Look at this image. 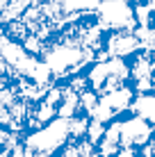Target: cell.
<instances>
[{
    "label": "cell",
    "instance_id": "cell-2",
    "mask_svg": "<svg viewBox=\"0 0 155 157\" xmlns=\"http://www.w3.org/2000/svg\"><path fill=\"white\" fill-rule=\"evenodd\" d=\"M139 50H144V46H141L139 36L135 34V30H114V32H107L103 52L98 55V59H107V57H128L130 59Z\"/></svg>",
    "mask_w": 155,
    "mask_h": 157
},
{
    "label": "cell",
    "instance_id": "cell-10",
    "mask_svg": "<svg viewBox=\"0 0 155 157\" xmlns=\"http://www.w3.org/2000/svg\"><path fill=\"white\" fill-rule=\"evenodd\" d=\"M151 146H153V157H155V144H151Z\"/></svg>",
    "mask_w": 155,
    "mask_h": 157
},
{
    "label": "cell",
    "instance_id": "cell-4",
    "mask_svg": "<svg viewBox=\"0 0 155 157\" xmlns=\"http://www.w3.org/2000/svg\"><path fill=\"white\" fill-rule=\"evenodd\" d=\"M130 112L141 118H146L148 123L155 128V91H148V94H137L135 100L130 105Z\"/></svg>",
    "mask_w": 155,
    "mask_h": 157
},
{
    "label": "cell",
    "instance_id": "cell-8",
    "mask_svg": "<svg viewBox=\"0 0 155 157\" xmlns=\"http://www.w3.org/2000/svg\"><path fill=\"white\" fill-rule=\"evenodd\" d=\"M148 5H151V9H153V14H155V0H151Z\"/></svg>",
    "mask_w": 155,
    "mask_h": 157
},
{
    "label": "cell",
    "instance_id": "cell-6",
    "mask_svg": "<svg viewBox=\"0 0 155 157\" xmlns=\"http://www.w3.org/2000/svg\"><path fill=\"white\" fill-rule=\"evenodd\" d=\"M105 130H107V128H105L103 121H96V118H91V121H89V128H87V139L96 146L100 139L105 137Z\"/></svg>",
    "mask_w": 155,
    "mask_h": 157
},
{
    "label": "cell",
    "instance_id": "cell-11",
    "mask_svg": "<svg viewBox=\"0 0 155 157\" xmlns=\"http://www.w3.org/2000/svg\"><path fill=\"white\" fill-rule=\"evenodd\" d=\"M146 2H151V0H146Z\"/></svg>",
    "mask_w": 155,
    "mask_h": 157
},
{
    "label": "cell",
    "instance_id": "cell-7",
    "mask_svg": "<svg viewBox=\"0 0 155 157\" xmlns=\"http://www.w3.org/2000/svg\"><path fill=\"white\" fill-rule=\"evenodd\" d=\"M112 157H137V153H135V148H121L116 155H112Z\"/></svg>",
    "mask_w": 155,
    "mask_h": 157
},
{
    "label": "cell",
    "instance_id": "cell-3",
    "mask_svg": "<svg viewBox=\"0 0 155 157\" xmlns=\"http://www.w3.org/2000/svg\"><path fill=\"white\" fill-rule=\"evenodd\" d=\"M153 137V125L146 118L132 114L130 118L121 121V148H144Z\"/></svg>",
    "mask_w": 155,
    "mask_h": 157
},
{
    "label": "cell",
    "instance_id": "cell-9",
    "mask_svg": "<svg viewBox=\"0 0 155 157\" xmlns=\"http://www.w3.org/2000/svg\"><path fill=\"white\" fill-rule=\"evenodd\" d=\"M153 91H155V75H153Z\"/></svg>",
    "mask_w": 155,
    "mask_h": 157
},
{
    "label": "cell",
    "instance_id": "cell-5",
    "mask_svg": "<svg viewBox=\"0 0 155 157\" xmlns=\"http://www.w3.org/2000/svg\"><path fill=\"white\" fill-rule=\"evenodd\" d=\"M100 2H103V0H64V2H62L64 25L73 23V18H71L73 14H94Z\"/></svg>",
    "mask_w": 155,
    "mask_h": 157
},
{
    "label": "cell",
    "instance_id": "cell-1",
    "mask_svg": "<svg viewBox=\"0 0 155 157\" xmlns=\"http://www.w3.org/2000/svg\"><path fill=\"white\" fill-rule=\"evenodd\" d=\"M96 18L107 32L114 30H135L137 18H135V5L128 0H103L96 9Z\"/></svg>",
    "mask_w": 155,
    "mask_h": 157
}]
</instances>
